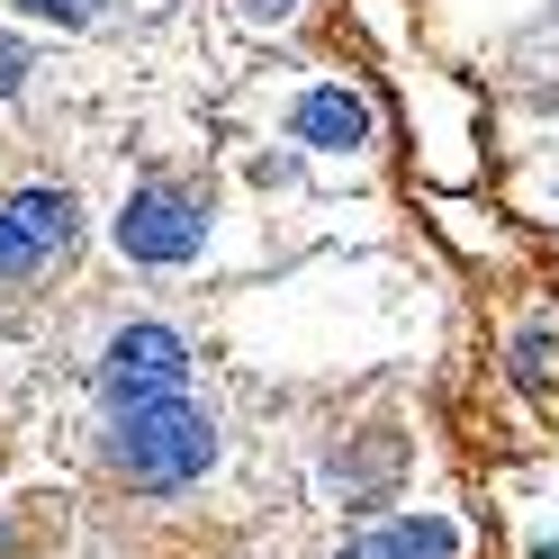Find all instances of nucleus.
Returning a JSON list of instances; mask_svg holds the SVG:
<instances>
[{"mask_svg":"<svg viewBox=\"0 0 559 559\" xmlns=\"http://www.w3.org/2000/svg\"><path fill=\"white\" fill-rule=\"evenodd\" d=\"M99 461L135 497H181L217 469V415L199 397H154V406H118L99 433Z\"/></svg>","mask_w":559,"mask_h":559,"instance_id":"obj_1","label":"nucleus"},{"mask_svg":"<svg viewBox=\"0 0 559 559\" xmlns=\"http://www.w3.org/2000/svg\"><path fill=\"white\" fill-rule=\"evenodd\" d=\"M190 361H199L190 334L135 317V325H118L99 343V397H109V415L118 406H154V397H190Z\"/></svg>","mask_w":559,"mask_h":559,"instance_id":"obj_2","label":"nucleus"},{"mask_svg":"<svg viewBox=\"0 0 559 559\" xmlns=\"http://www.w3.org/2000/svg\"><path fill=\"white\" fill-rule=\"evenodd\" d=\"M199 243H207V199L181 190V181H135L127 207H118V253L127 262H145V271H181L199 262Z\"/></svg>","mask_w":559,"mask_h":559,"instance_id":"obj_3","label":"nucleus"},{"mask_svg":"<svg viewBox=\"0 0 559 559\" xmlns=\"http://www.w3.org/2000/svg\"><path fill=\"white\" fill-rule=\"evenodd\" d=\"M0 226H10V235H19L46 271L82 253V199L63 190V181H19L10 199H0Z\"/></svg>","mask_w":559,"mask_h":559,"instance_id":"obj_4","label":"nucleus"},{"mask_svg":"<svg viewBox=\"0 0 559 559\" xmlns=\"http://www.w3.org/2000/svg\"><path fill=\"white\" fill-rule=\"evenodd\" d=\"M469 533L451 514H389V523H370V533H353L334 559H461Z\"/></svg>","mask_w":559,"mask_h":559,"instance_id":"obj_5","label":"nucleus"},{"mask_svg":"<svg viewBox=\"0 0 559 559\" xmlns=\"http://www.w3.org/2000/svg\"><path fill=\"white\" fill-rule=\"evenodd\" d=\"M289 135L298 145H325V154H353V145H370V99L361 91H307L289 109Z\"/></svg>","mask_w":559,"mask_h":559,"instance_id":"obj_6","label":"nucleus"},{"mask_svg":"<svg viewBox=\"0 0 559 559\" xmlns=\"http://www.w3.org/2000/svg\"><path fill=\"white\" fill-rule=\"evenodd\" d=\"M506 370L523 397H559V307H523L506 334Z\"/></svg>","mask_w":559,"mask_h":559,"instance_id":"obj_7","label":"nucleus"},{"mask_svg":"<svg viewBox=\"0 0 559 559\" xmlns=\"http://www.w3.org/2000/svg\"><path fill=\"white\" fill-rule=\"evenodd\" d=\"M19 19H46V27H91L99 19V0H10Z\"/></svg>","mask_w":559,"mask_h":559,"instance_id":"obj_8","label":"nucleus"},{"mask_svg":"<svg viewBox=\"0 0 559 559\" xmlns=\"http://www.w3.org/2000/svg\"><path fill=\"white\" fill-rule=\"evenodd\" d=\"M19 82H27V46L0 37V99H19Z\"/></svg>","mask_w":559,"mask_h":559,"instance_id":"obj_9","label":"nucleus"},{"mask_svg":"<svg viewBox=\"0 0 559 559\" xmlns=\"http://www.w3.org/2000/svg\"><path fill=\"white\" fill-rule=\"evenodd\" d=\"M307 10V0H243V19H262V27H289Z\"/></svg>","mask_w":559,"mask_h":559,"instance_id":"obj_10","label":"nucleus"},{"mask_svg":"<svg viewBox=\"0 0 559 559\" xmlns=\"http://www.w3.org/2000/svg\"><path fill=\"white\" fill-rule=\"evenodd\" d=\"M533 559H559V542H542V550H533Z\"/></svg>","mask_w":559,"mask_h":559,"instance_id":"obj_11","label":"nucleus"}]
</instances>
